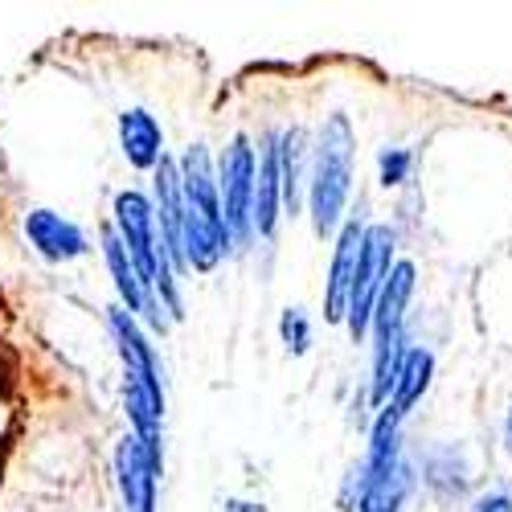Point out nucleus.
<instances>
[{"label": "nucleus", "instance_id": "nucleus-11", "mask_svg": "<svg viewBox=\"0 0 512 512\" xmlns=\"http://www.w3.org/2000/svg\"><path fill=\"white\" fill-rule=\"evenodd\" d=\"M279 201H283V177H279V140H263L259 173H254V234L271 238L279 226Z\"/></svg>", "mask_w": 512, "mask_h": 512}, {"label": "nucleus", "instance_id": "nucleus-12", "mask_svg": "<svg viewBox=\"0 0 512 512\" xmlns=\"http://www.w3.org/2000/svg\"><path fill=\"white\" fill-rule=\"evenodd\" d=\"M119 144H123V156L136 168H160V160H164V132L148 111L119 115Z\"/></svg>", "mask_w": 512, "mask_h": 512}, {"label": "nucleus", "instance_id": "nucleus-4", "mask_svg": "<svg viewBox=\"0 0 512 512\" xmlns=\"http://www.w3.org/2000/svg\"><path fill=\"white\" fill-rule=\"evenodd\" d=\"M394 271V234L390 226H369L365 230V246H361V267H357V283L349 295V336L361 340L373 328V308L381 300V287H386Z\"/></svg>", "mask_w": 512, "mask_h": 512}, {"label": "nucleus", "instance_id": "nucleus-9", "mask_svg": "<svg viewBox=\"0 0 512 512\" xmlns=\"http://www.w3.org/2000/svg\"><path fill=\"white\" fill-rule=\"evenodd\" d=\"M103 250H107V267H111V279H115V287H119V300L127 304V312H144L148 320H152V328H160L164 332V308L148 295V287H144V279H140V271H136V263H132V254H127V242L119 238V230L115 226H107L103 230Z\"/></svg>", "mask_w": 512, "mask_h": 512}, {"label": "nucleus", "instance_id": "nucleus-14", "mask_svg": "<svg viewBox=\"0 0 512 512\" xmlns=\"http://www.w3.org/2000/svg\"><path fill=\"white\" fill-rule=\"evenodd\" d=\"M279 177H283V205L295 213L300 189H304V132L300 127L279 136Z\"/></svg>", "mask_w": 512, "mask_h": 512}, {"label": "nucleus", "instance_id": "nucleus-10", "mask_svg": "<svg viewBox=\"0 0 512 512\" xmlns=\"http://www.w3.org/2000/svg\"><path fill=\"white\" fill-rule=\"evenodd\" d=\"M25 238L33 242L37 254H46L54 263H70V259L87 254V234L54 209H33L25 218Z\"/></svg>", "mask_w": 512, "mask_h": 512}, {"label": "nucleus", "instance_id": "nucleus-5", "mask_svg": "<svg viewBox=\"0 0 512 512\" xmlns=\"http://www.w3.org/2000/svg\"><path fill=\"white\" fill-rule=\"evenodd\" d=\"M254 148L246 136H234L218 164V185H222V213H226V234L230 246L246 242L254 234Z\"/></svg>", "mask_w": 512, "mask_h": 512}, {"label": "nucleus", "instance_id": "nucleus-1", "mask_svg": "<svg viewBox=\"0 0 512 512\" xmlns=\"http://www.w3.org/2000/svg\"><path fill=\"white\" fill-rule=\"evenodd\" d=\"M181 185H185V254L189 271H209L230 246L226 213H222V185L209 168V152L197 144L181 160Z\"/></svg>", "mask_w": 512, "mask_h": 512}, {"label": "nucleus", "instance_id": "nucleus-3", "mask_svg": "<svg viewBox=\"0 0 512 512\" xmlns=\"http://www.w3.org/2000/svg\"><path fill=\"white\" fill-rule=\"evenodd\" d=\"M115 230L119 238L127 242V254H132V263L148 287V295L168 308L173 316H181V300H177V287H173V259H168V250H164V238L156 230V209L148 205V197L140 193H119L115 197Z\"/></svg>", "mask_w": 512, "mask_h": 512}, {"label": "nucleus", "instance_id": "nucleus-13", "mask_svg": "<svg viewBox=\"0 0 512 512\" xmlns=\"http://www.w3.org/2000/svg\"><path fill=\"white\" fill-rule=\"evenodd\" d=\"M431 369H435V361H431V353H426V349H410L406 353L402 373H398V386H394V398H390V410L398 418L422 398L426 386H431Z\"/></svg>", "mask_w": 512, "mask_h": 512}, {"label": "nucleus", "instance_id": "nucleus-6", "mask_svg": "<svg viewBox=\"0 0 512 512\" xmlns=\"http://www.w3.org/2000/svg\"><path fill=\"white\" fill-rule=\"evenodd\" d=\"M115 476H119V496L127 512H156V476H160V455L136 439L123 435L115 451Z\"/></svg>", "mask_w": 512, "mask_h": 512}, {"label": "nucleus", "instance_id": "nucleus-19", "mask_svg": "<svg viewBox=\"0 0 512 512\" xmlns=\"http://www.w3.org/2000/svg\"><path fill=\"white\" fill-rule=\"evenodd\" d=\"M504 443H508V455H512V410H508V422H504Z\"/></svg>", "mask_w": 512, "mask_h": 512}, {"label": "nucleus", "instance_id": "nucleus-17", "mask_svg": "<svg viewBox=\"0 0 512 512\" xmlns=\"http://www.w3.org/2000/svg\"><path fill=\"white\" fill-rule=\"evenodd\" d=\"M406 168H410V152H402V148L381 152V181H386V185H402Z\"/></svg>", "mask_w": 512, "mask_h": 512}, {"label": "nucleus", "instance_id": "nucleus-15", "mask_svg": "<svg viewBox=\"0 0 512 512\" xmlns=\"http://www.w3.org/2000/svg\"><path fill=\"white\" fill-rule=\"evenodd\" d=\"M406 488H410V472H406V467H398L394 476H386V480L373 484L361 496V512H398L402 500H406Z\"/></svg>", "mask_w": 512, "mask_h": 512}, {"label": "nucleus", "instance_id": "nucleus-16", "mask_svg": "<svg viewBox=\"0 0 512 512\" xmlns=\"http://www.w3.org/2000/svg\"><path fill=\"white\" fill-rule=\"evenodd\" d=\"M283 340H287V349L291 353H304L308 349V320H304V312L300 308H287L283 312Z\"/></svg>", "mask_w": 512, "mask_h": 512}, {"label": "nucleus", "instance_id": "nucleus-7", "mask_svg": "<svg viewBox=\"0 0 512 512\" xmlns=\"http://www.w3.org/2000/svg\"><path fill=\"white\" fill-rule=\"evenodd\" d=\"M156 218H160V238L164 250L173 259L177 271H189V254H185V185H181V164L160 160L156 168Z\"/></svg>", "mask_w": 512, "mask_h": 512}, {"label": "nucleus", "instance_id": "nucleus-2", "mask_svg": "<svg viewBox=\"0 0 512 512\" xmlns=\"http://www.w3.org/2000/svg\"><path fill=\"white\" fill-rule=\"evenodd\" d=\"M353 127L345 115H332L320 127L316 160H312V181H308V205H312V226L316 234H332L345 218V205L353 193Z\"/></svg>", "mask_w": 512, "mask_h": 512}, {"label": "nucleus", "instance_id": "nucleus-18", "mask_svg": "<svg viewBox=\"0 0 512 512\" xmlns=\"http://www.w3.org/2000/svg\"><path fill=\"white\" fill-rule=\"evenodd\" d=\"M472 512H512V496L508 492H488L472 504Z\"/></svg>", "mask_w": 512, "mask_h": 512}, {"label": "nucleus", "instance_id": "nucleus-8", "mask_svg": "<svg viewBox=\"0 0 512 512\" xmlns=\"http://www.w3.org/2000/svg\"><path fill=\"white\" fill-rule=\"evenodd\" d=\"M365 222H349L336 238L332 250V271H328V287H324V320H345L349 316V295L357 283V267H361V246H365Z\"/></svg>", "mask_w": 512, "mask_h": 512}]
</instances>
